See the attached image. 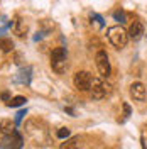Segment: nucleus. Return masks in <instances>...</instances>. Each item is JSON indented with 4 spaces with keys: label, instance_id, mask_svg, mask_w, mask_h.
Masks as SVG:
<instances>
[{
    "label": "nucleus",
    "instance_id": "f257e3e1",
    "mask_svg": "<svg viewBox=\"0 0 147 149\" xmlns=\"http://www.w3.org/2000/svg\"><path fill=\"white\" fill-rule=\"evenodd\" d=\"M26 134L36 146H47L51 142V134L46 122L39 119H31L26 122Z\"/></svg>",
    "mask_w": 147,
    "mask_h": 149
},
{
    "label": "nucleus",
    "instance_id": "f03ea898",
    "mask_svg": "<svg viewBox=\"0 0 147 149\" xmlns=\"http://www.w3.org/2000/svg\"><path fill=\"white\" fill-rule=\"evenodd\" d=\"M107 34H108V41H110L117 49L125 47L127 46V42H129V32H127L123 27H120V26H113V27H110Z\"/></svg>",
    "mask_w": 147,
    "mask_h": 149
},
{
    "label": "nucleus",
    "instance_id": "7ed1b4c3",
    "mask_svg": "<svg viewBox=\"0 0 147 149\" xmlns=\"http://www.w3.org/2000/svg\"><path fill=\"white\" fill-rule=\"evenodd\" d=\"M66 66V49L64 47H54L51 53V68L56 73H64Z\"/></svg>",
    "mask_w": 147,
    "mask_h": 149
},
{
    "label": "nucleus",
    "instance_id": "20e7f679",
    "mask_svg": "<svg viewBox=\"0 0 147 149\" xmlns=\"http://www.w3.org/2000/svg\"><path fill=\"white\" fill-rule=\"evenodd\" d=\"M73 81H74V86H76L80 92H86V90L92 88L93 78H92V74L88 73V71H78V73L74 74Z\"/></svg>",
    "mask_w": 147,
    "mask_h": 149
},
{
    "label": "nucleus",
    "instance_id": "39448f33",
    "mask_svg": "<svg viewBox=\"0 0 147 149\" xmlns=\"http://www.w3.org/2000/svg\"><path fill=\"white\" fill-rule=\"evenodd\" d=\"M95 61H96V68H98V71H100L101 76H108L112 71L110 68V61H108V56H107V53L103 51V49H100L98 53H96V56H95Z\"/></svg>",
    "mask_w": 147,
    "mask_h": 149
},
{
    "label": "nucleus",
    "instance_id": "423d86ee",
    "mask_svg": "<svg viewBox=\"0 0 147 149\" xmlns=\"http://www.w3.org/2000/svg\"><path fill=\"white\" fill-rule=\"evenodd\" d=\"M22 148V136L17 130L10 136H3V139L0 142V149H20Z\"/></svg>",
    "mask_w": 147,
    "mask_h": 149
},
{
    "label": "nucleus",
    "instance_id": "0eeeda50",
    "mask_svg": "<svg viewBox=\"0 0 147 149\" xmlns=\"http://www.w3.org/2000/svg\"><path fill=\"white\" fill-rule=\"evenodd\" d=\"M108 88H110V86H108V85H105L100 78H93L92 88H90V90H92V97H93V98H96V100H100V98H103L107 93L110 92Z\"/></svg>",
    "mask_w": 147,
    "mask_h": 149
},
{
    "label": "nucleus",
    "instance_id": "6e6552de",
    "mask_svg": "<svg viewBox=\"0 0 147 149\" xmlns=\"http://www.w3.org/2000/svg\"><path fill=\"white\" fill-rule=\"evenodd\" d=\"M130 97L137 102H144L146 100V86L140 83V81H135V83L130 85Z\"/></svg>",
    "mask_w": 147,
    "mask_h": 149
},
{
    "label": "nucleus",
    "instance_id": "1a4fd4ad",
    "mask_svg": "<svg viewBox=\"0 0 147 149\" xmlns=\"http://www.w3.org/2000/svg\"><path fill=\"white\" fill-rule=\"evenodd\" d=\"M142 34H144V26H142V22L134 20V24H132L130 29H129V37L134 39V41H139V39L142 37Z\"/></svg>",
    "mask_w": 147,
    "mask_h": 149
},
{
    "label": "nucleus",
    "instance_id": "9d476101",
    "mask_svg": "<svg viewBox=\"0 0 147 149\" xmlns=\"http://www.w3.org/2000/svg\"><path fill=\"white\" fill-rule=\"evenodd\" d=\"M10 26L14 27V31H15V34L20 37L26 36V32H27V22L26 20H22L20 17H17L14 22H10Z\"/></svg>",
    "mask_w": 147,
    "mask_h": 149
},
{
    "label": "nucleus",
    "instance_id": "9b49d317",
    "mask_svg": "<svg viewBox=\"0 0 147 149\" xmlns=\"http://www.w3.org/2000/svg\"><path fill=\"white\" fill-rule=\"evenodd\" d=\"M0 132H2L3 136H10V134H14V132H15V122L12 124V120L3 119V120L0 122Z\"/></svg>",
    "mask_w": 147,
    "mask_h": 149
},
{
    "label": "nucleus",
    "instance_id": "f8f14e48",
    "mask_svg": "<svg viewBox=\"0 0 147 149\" xmlns=\"http://www.w3.org/2000/svg\"><path fill=\"white\" fill-rule=\"evenodd\" d=\"M15 81L19 83H24V85H29L31 81V68H24V70H20L15 76Z\"/></svg>",
    "mask_w": 147,
    "mask_h": 149
},
{
    "label": "nucleus",
    "instance_id": "ddd939ff",
    "mask_svg": "<svg viewBox=\"0 0 147 149\" xmlns=\"http://www.w3.org/2000/svg\"><path fill=\"white\" fill-rule=\"evenodd\" d=\"M78 141H80V137H76V136L69 137L61 144V149H78Z\"/></svg>",
    "mask_w": 147,
    "mask_h": 149
},
{
    "label": "nucleus",
    "instance_id": "4468645a",
    "mask_svg": "<svg viewBox=\"0 0 147 149\" xmlns=\"http://www.w3.org/2000/svg\"><path fill=\"white\" fill-rule=\"evenodd\" d=\"M0 49L3 51V53H10L12 49H14V42L10 41V39H0Z\"/></svg>",
    "mask_w": 147,
    "mask_h": 149
},
{
    "label": "nucleus",
    "instance_id": "2eb2a0df",
    "mask_svg": "<svg viewBox=\"0 0 147 149\" xmlns=\"http://www.w3.org/2000/svg\"><path fill=\"white\" fill-rule=\"evenodd\" d=\"M27 102V98L26 97H14V98H10L7 105L9 107H20V105H24V103Z\"/></svg>",
    "mask_w": 147,
    "mask_h": 149
},
{
    "label": "nucleus",
    "instance_id": "dca6fc26",
    "mask_svg": "<svg viewBox=\"0 0 147 149\" xmlns=\"http://www.w3.org/2000/svg\"><path fill=\"white\" fill-rule=\"evenodd\" d=\"M113 19H115L117 22H120V24H123V22L127 20V14H125L122 9H119V10H115V12H113Z\"/></svg>",
    "mask_w": 147,
    "mask_h": 149
},
{
    "label": "nucleus",
    "instance_id": "f3484780",
    "mask_svg": "<svg viewBox=\"0 0 147 149\" xmlns=\"http://www.w3.org/2000/svg\"><path fill=\"white\" fill-rule=\"evenodd\" d=\"M56 136H58L59 139H68V137H69V129H68V127H61V129L56 132Z\"/></svg>",
    "mask_w": 147,
    "mask_h": 149
},
{
    "label": "nucleus",
    "instance_id": "a211bd4d",
    "mask_svg": "<svg viewBox=\"0 0 147 149\" xmlns=\"http://www.w3.org/2000/svg\"><path fill=\"white\" fill-rule=\"evenodd\" d=\"M93 22H96V27L100 29V27H103L105 26V22H103V19L98 15V14H92V24Z\"/></svg>",
    "mask_w": 147,
    "mask_h": 149
},
{
    "label": "nucleus",
    "instance_id": "6ab92c4d",
    "mask_svg": "<svg viewBox=\"0 0 147 149\" xmlns=\"http://www.w3.org/2000/svg\"><path fill=\"white\" fill-rule=\"evenodd\" d=\"M24 115H27V110H19L17 112V115H15V125H17L19 122L24 119Z\"/></svg>",
    "mask_w": 147,
    "mask_h": 149
},
{
    "label": "nucleus",
    "instance_id": "aec40b11",
    "mask_svg": "<svg viewBox=\"0 0 147 149\" xmlns=\"http://www.w3.org/2000/svg\"><path fill=\"white\" fill-rule=\"evenodd\" d=\"M132 110H130V105L129 103H123V119H129Z\"/></svg>",
    "mask_w": 147,
    "mask_h": 149
},
{
    "label": "nucleus",
    "instance_id": "412c9836",
    "mask_svg": "<svg viewBox=\"0 0 147 149\" xmlns=\"http://www.w3.org/2000/svg\"><path fill=\"white\" fill-rule=\"evenodd\" d=\"M0 97H2V100H3V102H9V100H10V93L7 92V90H5V92H2Z\"/></svg>",
    "mask_w": 147,
    "mask_h": 149
},
{
    "label": "nucleus",
    "instance_id": "4be33fe9",
    "mask_svg": "<svg viewBox=\"0 0 147 149\" xmlns=\"http://www.w3.org/2000/svg\"><path fill=\"white\" fill-rule=\"evenodd\" d=\"M3 31H5V29H0V34H3Z\"/></svg>",
    "mask_w": 147,
    "mask_h": 149
}]
</instances>
